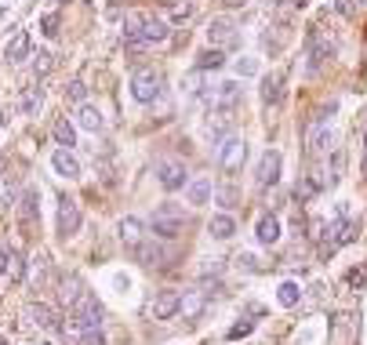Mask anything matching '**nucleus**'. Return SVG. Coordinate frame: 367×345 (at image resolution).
Here are the masks:
<instances>
[{
	"mask_svg": "<svg viewBox=\"0 0 367 345\" xmlns=\"http://www.w3.org/2000/svg\"><path fill=\"white\" fill-rule=\"evenodd\" d=\"M356 236H360V222H356V218H349L346 207H339V218L327 222V229H324V236H320V255H324V258L334 255L339 247L356 243Z\"/></svg>",
	"mask_w": 367,
	"mask_h": 345,
	"instance_id": "nucleus-1",
	"label": "nucleus"
},
{
	"mask_svg": "<svg viewBox=\"0 0 367 345\" xmlns=\"http://www.w3.org/2000/svg\"><path fill=\"white\" fill-rule=\"evenodd\" d=\"M149 229H153V236L157 240H175V236H182V229H186V207L182 204H160L157 211H153V218H149Z\"/></svg>",
	"mask_w": 367,
	"mask_h": 345,
	"instance_id": "nucleus-2",
	"label": "nucleus"
},
{
	"mask_svg": "<svg viewBox=\"0 0 367 345\" xmlns=\"http://www.w3.org/2000/svg\"><path fill=\"white\" fill-rule=\"evenodd\" d=\"M243 160H248V142H243L240 135H226L222 146H219V168L226 175H236L243 168Z\"/></svg>",
	"mask_w": 367,
	"mask_h": 345,
	"instance_id": "nucleus-3",
	"label": "nucleus"
},
{
	"mask_svg": "<svg viewBox=\"0 0 367 345\" xmlns=\"http://www.w3.org/2000/svg\"><path fill=\"white\" fill-rule=\"evenodd\" d=\"M22 320L33 327V331H44V334H48V331H58V324H62V320H58V312H55L48 302H26Z\"/></svg>",
	"mask_w": 367,
	"mask_h": 345,
	"instance_id": "nucleus-4",
	"label": "nucleus"
},
{
	"mask_svg": "<svg viewBox=\"0 0 367 345\" xmlns=\"http://www.w3.org/2000/svg\"><path fill=\"white\" fill-rule=\"evenodd\" d=\"M160 73L157 70H138L135 77H131V99L135 102H142V106H149V102H157V95H160Z\"/></svg>",
	"mask_w": 367,
	"mask_h": 345,
	"instance_id": "nucleus-5",
	"label": "nucleus"
},
{
	"mask_svg": "<svg viewBox=\"0 0 367 345\" xmlns=\"http://www.w3.org/2000/svg\"><path fill=\"white\" fill-rule=\"evenodd\" d=\"M324 149H331V124H327V116L320 113V116L310 120V128H305V153L320 156Z\"/></svg>",
	"mask_w": 367,
	"mask_h": 345,
	"instance_id": "nucleus-6",
	"label": "nucleus"
},
{
	"mask_svg": "<svg viewBox=\"0 0 367 345\" xmlns=\"http://www.w3.org/2000/svg\"><path fill=\"white\" fill-rule=\"evenodd\" d=\"M73 317L80 320V327L84 331H91V327H102V305H99V298L91 295V291H84L77 302H73Z\"/></svg>",
	"mask_w": 367,
	"mask_h": 345,
	"instance_id": "nucleus-7",
	"label": "nucleus"
},
{
	"mask_svg": "<svg viewBox=\"0 0 367 345\" xmlns=\"http://www.w3.org/2000/svg\"><path fill=\"white\" fill-rule=\"evenodd\" d=\"M280 168H284V156L277 149H265L258 156V168H255V182L262 185V190H269V185L280 182Z\"/></svg>",
	"mask_w": 367,
	"mask_h": 345,
	"instance_id": "nucleus-8",
	"label": "nucleus"
},
{
	"mask_svg": "<svg viewBox=\"0 0 367 345\" xmlns=\"http://www.w3.org/2000/svg\"><path fill=\"white\" fill-rule=\"evenodd\" d=\"M334 55V44L324 33H313L310 44H305V73H320V66Z\"/></svg>",
	"mask_w": 367,
	"mask_h": 345,
	"instance_id": "nucleus-9",
	"label": "nucleus"
},
{
	"mask_svg": "<svg viewBox=\"0 0 367 345\" xmlns=\"http://www.w3.org/2000/svg\"><path fill=\"white\" fill-rule=\"evenodd\" d=\"M157 182L164 185L168 193H175V190H186L190 171H186V164H182V160H160V164H157Z\"/></svg>",
	"mask_w": 367,
	"mask_h": 345,
	"instance_id": "nucleus-10",
	"label": "nucleus"
},
{
	"mask_svg": "<svg viewBox=\"0 0 367 345\" xmlns=\"http://www.w3.org/2000/svg\"><path fill=\"white\" fill-rule=\"evenodd\" d=\"M178 305H182V295H178V291H160L157 298L146 302V317H149V320H171L175 312H178Z\"/></svg>",
	"mask_w": 367,
	"mask_h": 345,
	"instance_id": "nucleus-11",
	"label": "nucleus"
},
{
	"mask_svg": "<svg viewBox=\"0 0 367 345\" xmlns=\"http://www.w3.org/2000/svg\"><path fill=\"white\" fill-rule=\"evenodd\" d=\"M135 258L142 262V265H164L168 258H171V247L164 243V240H142V243H135Z\"/></svg>",
	"mask_w": 367,
	"mask_h": 345,
	"instance_id": "nucleus-12",
	"label": "nucleus"
},
{
	"mask_svg": "<svg viewBox=\"0 0 367 345\" xmlns=\"http://www.w3.org/2000/svg\"><path fill=\"white\" fill-rule=\"evenodd\" d=\"M204 99L215 106V109H233L240 102V84L236 80H226V84H215L211 91H204Z\"/></svg>",
	"mask_w": 367,
	"mask_h": 345,
	"instance_id": "nucleus-13",
	"label": "nucleus"
},
{
	"mask_svg": "<svg viewBox=\"0 0 367 345\" xmlns=\"http://www.w3.org/2000/svg\"><path fill=\"white\" fill-rule=\"evenodd\" d=\"M207 40H211V48H233L236 44V26L229 22V18H211L207 22Z\"/></svg>",
	"mask_w": 367,
	"mask_h": 345,
	"instance_id": "nucleus-14",
	"label": "nucleus"
},
{
	"mask_svg": "<svg viewBox=\"0 0 367 345\" xmlns=\"http://www.w3.org/2000/svg\"><path fill=\"white\" fill-rule=\"evenodd\" d=\"M18 218H22V226L26 229H33L37 226V218H40V190H22V197H18Z\"/></svg>",
	"mask_w": 367,
	"mask_h": 345,
	"instance_id": "nucleus-15",
	"label": "nucleus"
},
{
	"mask_svg": "<svg viewBox=\"0 0 367 345\" xmlns=\"http://www.w3.org/2000/svg\"><path fill=\"white\" fill-rule=\"evenodd\" d=\"M80 222H84V218H80V207L73 204V200H62V204H58V236H77L80 233Z\"/></svg>",
	"mask_w": 367,
	"mask_h": 345,
	"instance_id": "nucleus-16",
	"label": "nucleus"
},
{
	"mask_svg": "<svg viewBox=\"0 0 367 345\" xmlns=\"http://www.w3.org/2000/svg\"><path fill=\"white\" fill-rule=\"evenodd\" d=\"M51 168H55V175H62V178H80V160L73 156V149H62L58 146L55 153H51Z\"/></svg>",
	"mask_w": 367,
	"mask_h": 345,
	"instance_id": "nucleus-17",
	"label": "nucleus"
},
{
	"mask_svg": "<svg viewBox=\"0 0 367 345\" xmlns=\"http://www.w3.org/2000/svg\"><path fill=\"white\" fill-rule=\"evenodd\" d=\"M29 55H33V44H29V33H26V29H15V33H11V40H8V48H4V58L11 62V66H18V62H26Z\"/></svg>",
	"mask_w": 367,
	"mask_h": 345,
	"instance_id": "nucleus-18",
	"label": "nucleus"
},
{
	"mask_svg": "<svg viewBox=\"0 0 367 345\" xmlns=\"http://www.w3.org/2000/svg\"><path fill=\"white\" fill-rule=\"evenodd\" d=\"M77 128H84V131H91V135L106 131V116H102V109L91 106V102L77 106Z\"/></svg>",
	"mask_w": 367,
	"mask_h": 345,
	"instance_id": "nucleus-19",
	"label": "nucleus"
},
{
	"mask_svg": "<svg viewBox=\"0 0 367 345\" xmlns=\"http://www.w3.org/2000/svg\"><path fill=\"white\" fill-rule=\"evenodd\" d=\"M168 29H171L168 18H153V15H146V22H142V29H138V37L153 48V44H164V40H168ZM128 37H131V33H128Z\"/></svg>",
	"mask_w": 367,
	"mask_h": 345,
	"instance_id": "nucleus-20",
	"label": "nucleus"
},
{
	"mask_svg": "<svg viewBox=\"0 0 367 345\" xmlns=\"http://www.w3.org/2000/svg\"><path fill=\"white\" fill-rule=\"evenodd\" d=\"M320 190H327V185H324L320 171H313V175H302V178H298L295 197H298L302 204H310V200H317V197H320Z\"/></svg>",
	"mask_w": 367,
	"mask_h": 345,
	"instance_id": "nucleus-21",
	"label": "nucleus"
},
{
	"mask_svg": "<svg viewBox=\"0 0 367 345\" xmlns=\"http://www.w3.org/2000/svg\"><path fill=\"white\" fill-rule=\"evenodd\" d=\"M255 236H258V243L273 247V243L280 240V218H277V214H262L258 226H255Z\"/></svg>",
	"mask_w": 367,
	"mask_h": 345,
	"instance_id": "nucleus-22",
	"label": "nucleus"
},
{
	"mask_svg": "<svg viewBox=\"0 0 367 345\" xmlns=\"http://www.w3.org/2000/svg\"><path fill=\"white\" fill-rule=\"evenodd\" d=\"M40 106H44V87H40V80H37L33 87H26L22 95H18V109H22L26 116H37Z\"/></svg>",
	"mask_w": 367,
	"mask_h": 345,
	"instance_id": "nucleus-23",
	"label": "nucleus"
},
{
	"mask_svg": "<svg viewBox=\"0 0 367 345\" xmlns=\"http://www.w3.org/2000/svg\"><path fill=\"white\" fill-rule=\"evenodd\" d=\"M84 295V284H80V276H62V280H58V302H62L66 309H73V302Z\"/></svg>",
	"mask_w": 367,
	"mask_h": 345,
	"instance_id": "nucleus-24",
	"label": "nucleus"
},
{
	"mask_svg": "<svg viewBox=\"0 0 367 345\" xmlns=\"http://www.w3.org/2000/svg\"><path fill=\"white\" fill-rule=\"evenodd\" d=\"M211 182L207 178H190L186 182V204H193V207H200V204H207L211 200Z\"/></svg>",
	"mask_w": 367,
	"mask_h": 345,
	"instance_id": "nucleus-25",
	"label": "nucleus"
},
{
	"mask_svg": "<svg viewBox=\"0 0 367 345\" xmlns=\"http://www.w3.org/2000/svg\"><path fill=\"white\" fill-rule=\"evenodd\" d=\"M207 233H211V240H229L233 233H236V222H233V214H226V211H219L215 218L207 222Z\"/></svg>",
	"mask_w": 367,
	"mask_h": 345,
	"instance_id": "nucleus-26",
	"label": "nucleus"
},
{
	"mask_svg": "<svg viewBox=\"0 0 367 345\" xmlns=\"http://www.w3.org/2000/svg\"><path fill=\"white\" fill-rule=\"evenodd\" d=\"M204 305H207V295H204V291H186V295H182L178 312H182L186 320H197L200 312H204Z\"/></svg>",
	"mask_w": 367,
	"mask_h": 345,
	"instance_id": "nucleus-27",
	"label": "nucleus"
},
{
	"mask_svg": "<svg viewBox=\"0 0 367 345\" xmlns=\"http://www.w3.org/2000/svg\"><path fill=\"white\" fill-rule=\"evenodd\" d=\"M116 236L124 240L128 247L142 243V222H138V218H120V222H116Z\"/></svg>",
	"mask_w": 367,
	"mask_h": 345,
	"instance_id": "nucleus-28",
	"label": "nucleus"
},
{
	"mask_svg": "<svg viewBox=\"0 0 367 345\" xmlns=\"http://www.w3.org/2000/svg\"><path fill=\"white\" fill-rule=\"evenodd\" d=\"M280 99H284V77L273 73V77L262 80V102H265V106H277Z\"/></svg>",
	"mask_w": 367,
	"mask_h": 345,
	"instance_id": "nucleus-29",
	"label": "nucleus"
},
{
	"mask_svg": "<svg viewBox=\"0 0 367 345\" xmlns=\"http://www.w3.org/2000/svg\"><path fill=\"white\" fill-rule=\"evenodd\" d=\"M222 66H226V51H222V48H207V51L197 55V70H200V73L222 70Z\"/></svg>",
	"mask_w": 367,
	"mask_h": 345,
	"instance_id": "nucleus-30",
	"label": "nucleus"
},
{
	"mask_svg": "<svg viewBox=\"0 0 367 345\" xmlns=\"http://www.w3.org/2000/svg\"><path fill=\"white\" fill-rule=\"evenodd\" d=\"M4 276H11V284H22V280H26V258H22V251H18V247H11V251H8Z\"/></svg>",
	"mask_w": 367,
	"mask_h": 345,
	"instance_id": "nucleus-31",
	"label": "nucleus"
},
{
	"mask_svg": "<svg viewBox=\"0 0 367 345\" xmlns=\"http://www.w3.org/2000/svg\"><path fill=\"white\" fill-rule=\"evenodd\" d=\"M29 58H33V62H29V73H33V80H44V77L51 73V66H55V55H51V51H33Z\"/></svg>",
	"mask_w": 367,
	"mask_h": 345,
	"instance_id": "nucleus-32",
	"label": "nucleus"
},
{
	"mask_svg": "<svg viewBox=\"0 0 367 345\" xmlns=\"http://www.w3.org/2000/svg\"><path fill=\"white\" fill-rule=\"evenodd\" d=\"M58 334H62L66 345H80V341H84V327H80V320L73 317V312H70L62 324H58Z\"/></svg>",
	"mask_w": 367,
	"mask_h": 345,
	"instance_id": "nucleus-33",
	"label": "nucleus"
},
{
	"mask_svg": "<svg viewBox=\"0 0 367 345\" xmlns=\"http://www.w3.org/2000/svg\"><path fill=\"white\" fill-rule=\"evenodd\" d=\"M26 276H29V288H40L44 276H48V258L44 255H33L26 262Z\"/></svg>",
	"mask_w": 367,
	"mask_h": 345,
	"instance_id": "nucleus-34",
	"label": "nucleus"
},
{
	"mask_svg": "<svg viewBox=\"0 0 367 345\" xmlns=\"http://www.w3.org/2000/svg\"><path fill=\"white\" fill-rule=\"evenodd\" d=\"M193 15H197V4H193V0H175V4L168 8V22H175V26L190 22Z\"/></svg>",
	"mask_w": 367,
	"mask_h": 345,
	"instance_id": "nucleus-35",
	"label": "nucleus"
},
{
	"mask_svg": "<svg viewBox=\"0 0 367 345\" xmlns=\"http://www.w3.org/2000/svg\"><path fill=\"white\" fill-rule=\"evenodd\" d=\"M222 273H226V262H222V258H200L197 276L204 280V284H211V280H222Z\"/></svg>",
	"mask_w": 367,
	"mask_h": 345,
	"instance_id": "nucleus-36",
	"label": "nucleus"
},
{
	"mask_svg": "<svg viewBox=\"0 0 367 345\" xmlns=\"http://www.w3.org/2000/svg\"><path fill=\"white\" fill-rule=\"evenodd\" d=\"M277 302H280L284 309H295V305L302 302V288L295 284V280H284V284L277 288Z\"/></svg>",
	"mask_w": 367,
	"mask_h": 345,
	"instance_id": "nucleus-37",
	"label": "nucleus"
},
{
	"mask_svg": "<svg viewBox=\"0 0 367 345\" xmlns=\"http://www.w3.org/2000/svg\"><path fill=\"white\" fill-rule=\"evenodd\" d=\"M51 135H55V142L62 146V149H73V146H77V128H73L70 120H58Z\"/></svg>",
	"mask_w": 367,
	"mask_h": 345,
	"instance_id": "nucleus-38",
	"label": "nucleus"
},
{
	"mask_svg": "<svg viewBox=\"0 0 367 345\" xmlns=\"http://www.w3.org/2000/svg\"><path fill=\"white\" fill-rule=\"evenodd\" d=\"M226 131H229V116H226V109H219V116L207 120V135L211 138H222Z\"/></svg>",
	"mask_w": 367,
	"mask_h": 345,
	"instance_id": "nucleus-39",
	"label": "nucleus"
},
{
	"mask_svg": "<svg viewBox=\"0 0 367 345\" xmlns=\"http://www.w3.org/2000/svg\"><path fill=\"white\" fill-rule=\"evenodd\" d=\"M18 185H15V178H4V182H0V204H4V207H11V204H18Z\"/></svg>",
	"mask_w": 367,
	"mask_h": 345,
	"instance_id": "nucleus-40",
	"label": "nucleus"
},
{
	"mask_svg": "<svg viewBox=\"0 0 367 345\" xmlns=\"http://www.w3.org/2000/svg\"><path fill=\"white\" fill-rule=\"evenodd\" d=\"M66 99H70L73 106H84V102H87V84H84V80H70V84H66Z\"/></svg>",
	"mask_w": 367,
	"mask_h": 345,
	"instance_id": "nucleus-41",
	"label": "nucleus"
},
{
	"mask_svg": "<svg viewBox=\"0 0 367 345\" xmlns=\"http://www.w3.org/2000/svg\"><path fill=\"white\" fill-rule=\"evenodd\" d=\"M58 22H62V18H58V11H44L40 15V33L44 37H58Z\"/></svg>",
	"mask_w": 367,
	"mask_h": 345,
	"instance_id": "nucleus-42",
	"label": "nucleus"
},
{
	"mask_svg": "<svg viewBox=\"0 0 367 345\" xmlns=\"http://www.w3.org/2000/svg\"><path fill=\"white\" fill-rule=\"evenodd\" d=\"M142 22H146V15H138V11H128V18H124V37H128V33H138V29H142Z\"/></svg>",
	"mask_w": 367,
	"mask_h": 345,
	"instance_id": "nucleus-43",
	"label": "nucleus"
},
{
	"mask_svg": "<svg viewBox=\"0 0 367 345\" xmlns=\"http://www.w3.org/2000/svg\"><path fill=\"white\" fill-rule=\"evenodd\" d=\"M236 265L248 269V273H258V258L251 255V251H240V255H236Z\"/></svg>",
	"mask_w": 367,
	"mask_h": 345,
	"instance_id": "nucleus-44",
	"label": "nucleus"
},
{
	"mask_svg": "<svg viewBox=\"0 0 367 345\" xmlns=\"http://www.w3.org/2000/svg\"><path fill=\"white\" fill-rule=\"evenodd\" d=\"M251 331H255V324H251V320H240V324H233V327H229V338H233V341H236V338H248Z\"/></svg>",
	"mask_w": 367,
	"mask_h": 345,
	"instance_id": "nucleus-45",
	"label": "nucleus"
},
{
	"mask_svg": "<svg viewBox=\"0 0 367 345\" xmlns=\"http://www.w3.org/2000/svg\"><path fill=\"white\" fill-rule=\"evenodd\" d=\"M236 73H240V77H255V73H258L255 58H236Z\"/></svg>",
	"mask_w": 367,
	"mask_h": 345,
	"instance_id": "nucleus-46",
	"label": "nucleus"
},
{
	"mask_svg": "<svg viewBox=\"0 0 367 345\" xmlns=\"http://www.w3.org/2000/svg\"><path fill=\"white\" fill-rule=\"evenodd\" d=\"M346 280H349V288H353V291H360V288H367V269H353Z\"/></svg>",
	"mask_w": 367,
	"mask_h": 345,
	"instance_id": "nucleus-47",
	"label": "nucleus"
},
{
	"mask_svg": "<svg viewBox=\"0 0 367 345\" xmlns=\"http://www.w3.org/2000/svg\"><path fill=\"white\" fill-rule=\"evenodd\" d=\"M80 345H106V334H102V327H91V331H84V341Z\"/></svg>",
	"mask_w": 367,
	"mask_h": 345,
	"instance_id": "nucleus-48",
	"label": "nucleus"
},
{
	"mask_svg": "<svg viewBox=\"0 0 367 345\" xmlns=\"http://www.w3.org/2000/svg\"><path fill=\"white\" fill-rule=\"evenodd\" d=\"M334 11H339V15H346V18H349V15L356 11V0H339V4H334Z\"/></svg>",
	"mask_w": 367,
	"mask_h": 345,
	"instance_id": "nucleus-49",
	"label": "nucleus"
},
{
	"mask_svg": "<svg viewBox=\"0 0 367 345\" xmlns=\"http://www.w3.org/2000/svg\"><path fill=\"white\" fill-rule=\"evenodd\" d=\"M4 265H8V251L0 247V276H4Z\"/></svg>",
	"mask_w": 367,
	"mask_h": 345,
	"instance_id": "nucleus-50",
	"label": "nucleus"
},
{
	"mask_svg": "<svg viewBox=\"0 0 367 345\" xmlns=\"http://www.w3.org/2000/svg\"><path fill=\"white\" fill-rule=\"evenodd\" d=\"M226 4H229V8H240V4H248V0H226Z\"/></svg>",
	"mask_w": 367,
	"mask_h": 345,
	"instance_id": "nucleus-51",
	"label": "nucleus"
},
{
	"mask_svg": "<svg viewBox=\"0 0 367 345\" xmlns=\"http://www.w3.org/2000/svg\"><path fill=\"white\" fill-rule=\"evenodd\" d=\"M4 124H8V116H4V109H0V128H4Z\"/></svg>",
	"mask_w": 367,
	"mask_h": 345,
	"instance_id": "nucleus-52",
	"label": "nucleus"
},
{
	"mask_svg": "<svg viewBox=\"0 0 367 345\" xmlns=\"http://www.w3.org/2000/svg\"><path fill=\"white\" fill-rule=\"evenodd\" d=\"M356 4H367V0H356Z\"/></svg>",
	"mask_w": 367,
	"mask_h": 345,
	"instance_id": "nucleus-53",
	"label": "nucleus"
},
{
	"mask_svg": "<svg viewBox=\"0 0 367 345\" xmlns=\"http://www.w3.org/2000/svg\"><path fill=\"white\" fill-rule=\"evenodd\" d=\"M0 345H8V341H4V338H0Z\"/></svg>",
	"mask_w": 367,
	"mask_h": 345,
	"instance_id": "nucleus-54",
	"label": "nucleus"
},
{
	"mask_svg": "<svg viewBox=\"0 0 367 345\" xmlns=\"http://www.w3.org/2000/svg\"><path fill=\"white\" fill-rule=\"evenodd\" d=\"M363 146H367V135H363Z\"/></svg>",
	"mask_w": 367,
	"mask_h": 345,
	"instance_id": "nucleus-55",
	"label": "nucleus"
},
{
	"mask_svg": "<svg viewBox=\"0 0 367 345\" xmlns=\"http://www.w3.org/2000/svg\"><path fill=\"white\" fill-rule=\"evenodd\" d=\"M58 4H66V0H58Z\"/></svg>",
	"mask_w": 367,
	"mask_h": 345,
	"instance_id": "nucleus-56",
	"label": "nucleus"
},
{
	"mask_svg": "<svg viewBox=\"0 0 367 345\" xmlns=\"http://www.w3.org/2000/svg\"><path fill=\"white\" fill-rule=\"evenodd\" d=\"M363 116H367V109H363Z\"/></svg>",
	"mask_w": 367,
	"mask_h": 345,
	"instance_id": "nucleus-57",
	"label": "nucleus"
}]
</instances>
